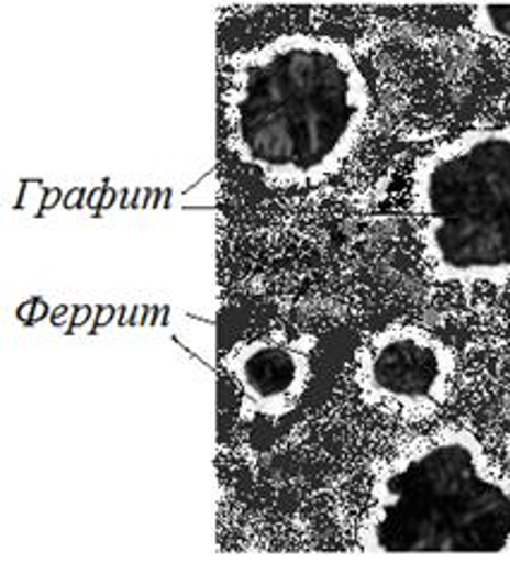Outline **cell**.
Instances as JSON below:
<instances>
[{"mask_svg": "<svg viewBox=\"0 0 510 563\" xmlns=\"http://www.w3.org/2000/svg\"><path fill=\"white\" fill-rule=\"evenodd\" d=\"M221 109L231 152L274 187H312L343 168L369 113L351 48L288 34L225 63Z\"/></svg>", "mask_w": 510, "mask_h": 563, "instance_id": "6da1fadb", "label": "cell"}, {"mask_svg": "<svg viewBox=\"0 0 510 563\" xmlns=\"http://www.w3.org/2000/svg\"><path fill=\"white\" fill-rule=\"evenodd\" d=\"M359 544L381 554L510 552V477L465 429L414 439L374 475Z\"/></svg>", "mask_w": 510, "mask_h": 563, "instance_id": "7a4b0ae2", "label": "cell"}, {"mask_svg": "<svg viewBox=\"0 0 510 563\" xmlns=\"http://www.w3.org/2000/svg\"><path fill=\"white\" fill-rule=\"evenodd\" d=\"M422 257L444 284L510 278V128L469 130L412 173Z\"/></svg>", "mask_w": 510, "mask_h": 563, "instance_id": "3957f363", "label": "cell"}, {"mask_svg": "<svg viewBox=\"0 0 510 563\" xmlns=\"http://www.w3.org/2000/svg\"><path fill=\"white\" fill-rule=\"evenodd\" d=\"M453 377L448 345L418 327H388L357 353L359 396L391 418L424 420L436 412L448 400Z\"/></svg>", "mask_w": 510, "mask_h": 563, "instance_id": "277c9868", "label": "cell"}, {"mask_svg": "<svg viewBox=\"0 0 510 563\" xmlns=\"http://www.w3.org/2000/svg\"><path fill=\"white\" fill-rule=\"evenodd\" d=\"M312 341H288L280 336L237 343L223 357L243 408L250 415L284 418L300 404L310 384Z\"/></svg>", "mask_w": 510, "mask_h": 563, "instance_id": "5b68a950", "label": "cell"}, {"mask_svg": "<svg viewBox=\"0 0 510 563\" xmlns=\"http://www.w3.org/2000/svg\"><path fill=\"white\" fill-rule=\"evenodd\" d=\"M473 24L481 34L510 48V5H475Z\"/></svg>", "mask_w": 510, "mask_h": 563, "instance_id": "8992f818", "label": "cell"}]
</instances>
